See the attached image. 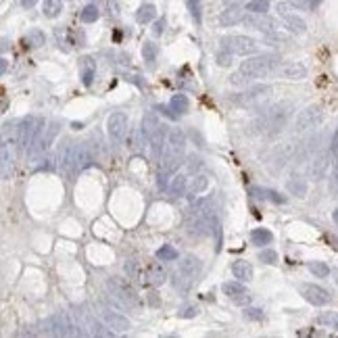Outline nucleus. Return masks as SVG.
Instances as JSON below:
<instances>
[{"label":"nucleus","instance_id":"10","mask_svg":"<svg viewBox=\"0 0 338 338\" xmlns=\"http://www.w3.org/2000/svg\"><path fill=\"white\" fill-rule=\"evenodd\" d=\"M301 294H303V299L309 301V303H311V305H315V307L328 305L330 299H332L326 288H321V286H318V284H301Z\"/></svg>","mask_w":338,"mask_h":338},{"label":"nucleus","instance_id":"43","mask_svg":"<svg viewBox=\"0 0 338 338\" xmlns=\"http://www.w3.org/2000/svg\"><path fill=\"white\" fill-rule=\"evenodd\" d=\"M232 54H234V52H232V51H228V48H220V52H217L215 54V61H217V65H220V67H230L232 65Z\"/></svg>","mask_w":338,"mask_h":338},{"label":"nucleus","instance_id":"18","mask_svg":"<svg viewBox=\"0 0 338 338\" xmlns=\"http://www.w3.org/2000/svg\"><path fill=\"white\" fill-rule=\"evenodd\" d=\"M242 9L240 6H234L232 4L230 9H225L221 15H220V25L221 27H232V25H236V23H240L242 21Z\"/></svg>","mask_w":338,"mask_h":338},{"label":"nucleus","instance_id":"61","mask_svg":"<svg viewBox=\"0 0 338 338\" xmlns=\"http://www.w3.org/2000/svg\"><path fill=\"white\" fill-rule=\"evenodd\" d=\"M332 220H334V223L338 225V209H336V211H334V213H332Z\"/></svg>","mask_w":338,"mask_h":338},{"label":"nucleus","instance_id":"24","mask_svg":"<svg viewBox=\"0 0 338 338\" xmlns=\"http://www.w3.org/2000/svg\"><path fill=\"white\" fill-rule=\"evenodd\" d=\"M286 190L297 196V199H305L307 196V182L303 180L301 175H292V178L286 182Z\"/></svg>","mask_w":338,"mask_h":338},{"label":"nucleus","instance_id":"14","mask_svg":"<svg viewBox=\"0 0 338 338\" xmlns=\"http://www.w3.org/2000/svg\"><path fill=\"white\" fill-rule=\"evenodd\" d=\"M73 157H75V167L77 171L80 169H86L94 163V151L92 146L88 142H80V144H73Z\"/></svg>","mask_w":338,"mask_h":338},{"label":"nucleus","instance_id":"49","mask_svg":"<svg viewBox=\"0 0 338 338\" xmlns=\"http://www.w3.org/2000/svg\"><path fill=\"white\" fill-rule=\"evenodd\" d=\"M186 167H188V171L190 173H196L199 169L203 167V161H201V157H196V154H192V157H188V161H186Z\"/></svg>","mask_w":338,"mask_h":338},{"label":"nucleus","instance_id":"45","mask_svg":"<svg viewBox=\"0 0 338 338\" xmlns=\"http://www.w3.org/2000/svg\"><path fill=\"white\" fill-rule=\"evenodd\" d=\"M188 11L192 15L194 23H201L203 21V13H201V0H188Z\"/></svg>","mask_w":338,"mask_h":338},{"label":"nucleus","instance_id":"16","mask_svg":"<svg viewBox=\"0 0 338 338\" xmlns=\"http://www.w3.org/2000/svg\"><path fill=\"white\" fill-rule=\"evenodd\" d=\"M280 75L286 80H305L307 77V67L303 63H286L280 67Z\"/></svg>","mask_w":338,"mask_h":338},{"label":"nucleus","instance_id":"40","mask_svg":"<svg viewBox=\"0 0 338 338\" xmlns=\"http://www.w3.org/2000/svg\"><path fill=\"white\" fill-rule=\"evenodd\" d=\"M318 323H321V326H326V328H334V330H338V313H334V311H326V313H321L320 318H318Z\"/></svg>","mask_w":338,"mask_h":338},{"label":"nucleus","instance_id":"28","mask_svg":"<svg viewBox=\"0 0 338 338\" xmlns=\"http://www.w3.org/2000/svg\"><path fill=\"white\" fill-rule=\"evenodd\" d=\"M251 242L255 246H265V244H271L273 242V234L270 230L265 228H257L251 232Z\"/></svg>","mask_w":338,"mask_h":338},{"label":"nucleus","instance_id":"32","mask_svg":"<svg viewBox=\"0 0 338 338\" xmlns=\"http://www.w3.org/2000/svg\"><path fill=\"white\" fill-rule=\"evenodd\" d=\"M221 290H223L225 297H230V299H234V297H238V294L246 292L240 280H236V282H223V284H221Z\"/></svg>","mask_w":338,"mask_h":338},{"label":"nucleus","instance_id":"6","mask_svg":"<svg viewBox=\"0 0 338 338\" xmlns=\"http://www.w3.org/2000/svg\"><path fill=\"white\" fill-rule=\"evenodd\" d=\"M56 165L61 167V171L65 173V178L73 180L75 178V157H73V142H69V140H63L59 151H56Z\"/></svg>","mask_w":338,"mask_h":338},{"label":"nucleus","instance_id":"39","mask_svg":"<svg viewBox=\"0 0 338 338\" xmlns=\"http://www.w3.org/2000/svg\"><path fill=\"white\" fill-rule=\"evenodd\" d=\"M309 271H311L315 278H328L330 276V267L323 261H311L309 263Z\"/></svg>","mask_w":338,"mask_h":338},{"label":"nucleus","instance_id":"53","mask_svg":"<svg viewBox=\"0 0 338 338\" xmlns=\"http://www.w3.org/2000/svg\"><path fill=\"white\" fill-rule=\"evenodd\" d=\"M165 32V21L161 19V21H154V25H152V34L154 36H161V34Z\"/></svg>","mask_w":338,"mask_h":338},{"label":"nucleus","instance_id":"15","mask_svg":"<svg viewBox=\"0 0 338 338\" xmlns=\"http://www.w3.org/2000/svg\"><path fill=\"white\" fill-rule=\"evenodd\" d=\"M167 149L169 152H178L182 154L186 149V134L182 132L180 128H171L167 134Z\"/></svg>","mask_w":338,"mask_h":338},{"label":"nucleus","instance_id":"23","mask_svg":"<svg viewBox=\"0 0 338 338\" xmlns=\"http://www.w3.org/2000/svg\"><path fill=\"white\" fill-rule=\"evenodd\" d=\"M207 188H209V178H207L205 173H199V175H196V178L192 180V184H190V188H188V199L194 203L196 196L203 194Z\"/></svg>","mask_w":338,"mask_h":338},{"label":"nucleus","instance_id":"57","mask_svg":"<svg viewBox=\"0 0 338 338\" xmlns=\"http://www.w3.org/2000/svg\"><path fill=\"white\" fill-rule=\"evenodd\" d=\"M21 4H23L25 9H32V6L38 4V0H21Z\"/></svg>","mask_w":338,"mask_h":338},{"label":"nucleus","instance_id":"47","mask_svg":"<svg viewBox=\"0 0 338 338\" xmlns=\"http://www.w3.org/2000/svg\"><path fill=\"white\" fill-rule=\"evenodd\" d=\"M242 313H244V318L249 321H261L263 320V311L259 307H246Z\"/></svg>","mask_w":338,"mask_h":338},{"label":"nucleus","instance_id":"26","mask_svg":"<svg viewBox=\"0 0 338 338\" xmlns=\"http://www.w3.org/2000/svg\"><path fill=\"white\" fill-rule=\"evenodd\" d=\"M169 107H171V111L175 113V115H186L188 109H190V101L186 94H173L171 101H169Z\"/></svg>","mask_w":338,"mask_h":338},{"label":"nucleus","instance_id":"20","mask_svg":"<svg viewBox=\"0 0 338 338\" xmlns=\"http://www.w3.org/2000/svg\"><path fill=\"white\" fill-rule=\"evenodd\" d=\"M146 276H149L151 286H161V284H165V280H167V271L163 270V265L161 263L152 261L149 267H146Z\"/></svg>","mask_w":338,"mask_h":338},{"label":"nucleus","instance_id":"51","mask_svg":"<svg viewBox=\"0 0 338 338\" xmlns=\"http://www.w3.org/2000/svg\"><path fill=\"white\" fill-rule=\"evenodd\" d=\"M169 171H165V169H161L159 171V175H157V186H159V190H167L169 188Z\"/></svg>","mask_w":338,"mask_h":338},{"label":"nucleus","instance_id":"50","mask_svg":"<svg viewBox=\"0 0 338 338\" xmlns=\"http://www.w3.org/2000/svg\"><path fill=\"white\" fill-rule=\"evenodd\" d=\"M199 311H201V309L196 307V305H188V307H184V309H182V311L178 313V318H182V320L196 318V315H199Z\"/></svg>","mask_w":338,"mask_h":338},{"label":"nucleus","instance_id":"7","mask_svg":"<svg viewBox=\"0 0 338 338\" xmlns=\"http://www.w3.org/2000/svg\"><path fill=\"white\" fill-rule=\"evenodd\" d=\"M221 46L228 48V51H232L234 54H240V56L255 54L259 51L257 40H253L249 36H230V38H223L221 40Z\"/></svg>","mask_w":338,"mask_h":338},{"label":"nucleus","instance_id":"31","mask_svg":"<svg viewBox=\"0 0 338 338\" xmlns=\"http://www.w3.org/2000/svg\"><path fill=\"white\" fill-rule=\"evenodd\" d=\"M88 328H90V334H94V336H113L115 334V330H111L107 323H101V321H96V320H88Z\"/></svg>","mask_w":338,"mask_h":338},{"label":"nucleus","instance_id":"37","mask_svg":"<svg viewBox=\"0 0 338 338\" xmlns=\"http://www.w3.org/2000/svg\"><path fill=\"white\" fill-rule=\"evenodd\" d=\"M98 6L96 4H86L84 6V11H82V15H80V19L84 21V23H94V21L98 19Z\"/></svg>","mask_w":338,"mask_h":338},{"label":"nucleus","instance_id":"33","mask_svg":"<svg viewBox=\"0 0 338 338\" xmlns=\"http://www.w3.org/2000/svg\"><path fill=\"white\" fill-rule=\"evenodd\" d=\"M244 11L257 13V15H265V13L270 11V2H267V0H249V2L244 4Z\"/></svg>","mask_w":338,"mask_h":338},{"label":"nucleus","instance_id":"4","mask_svg":"<svg viewBox=\"0 0 338 338\" xmlns=\"http://www.w3.org/2000/svg\"><path fill=\"white\" fill-rule=\"evenodd\" d=\"M280 59L273 54H259V56H251L240 63V71L249 77V80H259L267 73H271L273 69H278Z\"/></svg>","mask_w":338,"mask_h":338},{"label":"nucleus","instance_id":"30","mask_svg":"<svg viewBox=\"0 0 338 338\" xmlns=\"http://www.w3.org/2000/svg\"><path fill=\"white\" fill-rule=\"evenodd\" d=\"M42 13H44V17H48V19H56L63 13V0H44Z\"/></svg>","mask_w":338,"mask_h":338},{"label":"nucleus","instance_id":"13","mask_svg":"<svg viewBox=\"0 0 338 338\" xmlns=\"http://www.w3.org/2000/svg\"><path fill=\"white\" fill-rule=\"evenodd\" d=\"M101 318L111 330H115V332H128V330L132 328V323L125 315L117 313V311H111V309H107V307L101 311Z\"/></svg>","mask_w":338,"mask_h":338},{"label":"nucleus","instance_id":"38","mask_svg":"<svg viewBox=\"0 0 338 338\" xmlns=\"http://www.w3.org/2000/svg\"><path fill=\"white\" fill-rule=\"evenodd\" d=\"M157 259H161V261H175V259H178V251H175L171 244H163L157 251Z\"/></svg>","mask_w":338,"mask_h":338},{"label":"nucleus","instance_id":"17","mask_svg":"<svg viewBox=\"0 0 338 338\" xmlns=\"http://www.w3.org/2000/svg\"><path fill=\"white\" fill-rule=\"evenodd\" d=\"M288 117H290V111H288V104H284V107H282V104H280V107H276V111H273L271 113V121H270V134H271V136H273V134H276V132H280L282 128H284V125H286V119Z\"/></svg>","mask_w":338,"mask_h":338},{"label":"nucleus","instance_id":"58","mask_svg":"<svg viewBox=\"0 0 338 338\" xmlns=\"http://www.w3.org/2000/svg\"><path fill=\"white\" fill-rule=\"evenodd\" d=\"M336 149H338V132H336V136L332 140V151H336Z\"/></svg>","mask_w":338,"mask_h":338},{"label":"nucleus","instance_id":"27","mask_svg":"<svg viewBox=\"0 0 338 338\" xmlns=\"http://www.w3.org/2000/svg\"><path fill=\"white\" fill-rule=\"evenodd\" d=\"M180 165H182V154H178V152H167L161 159V169H165L169 173H178Z\"/></svg>","mask_w":338,"mask_h":338},{"label":"nucleus","instance_id":"3","mask_svg":"<svg viewBox=\"0 0 338 338\" xmlns=\"http://www.w3.org/2000/svg\"><path fill=\"white\" fill-rule=\"evenodd\" d=\"M44 117H38V115H27L23 117L21 121L17 123V146L21 152H27V149L34 144V140H36L40 134H44Z\"/></svg>","mask_w":338,"mask_h":338},{"label":"nucleus","instance_id":"11","mask_svg":"<svg viewBox=\"0 0 338 338\" xmlns=\"http://www.w3.org/2000/svg\"><path fill=\"white\" fill-rule=\"evenodd\" d=\"M167 134H169V130H167V125H163L161 123V128L157 130L151 136V157L154 159V161H159L161 163V159L165 157V149H167Z\"/></svg>","mask_w":338,"mask_h":338},{"label":"nucleus","instance_id":"41","mask_svg":"<svg viewBox=\"0 0 338 338\" xmlns=\"http://www.w3.org/2000/svg\"><path fill=\"white\" fill-rule=\"evenodd\" d=\"M125 273H128V278L132 280H138L140 282V276H142V267H140L138 261H134V259H130V261H125Z\"/></svg>","mask_w":338,"mask_h":338},{"label":"nucleus","instance_id":"8","mask_svg":"<svg viewBox=\"0 0 338 338\" xmlns=\"http://www.w3.org/2000/svg\"><path fill=\"white\" fill-rule=\"evenodd\" d=\"M51 332L54 336H82L84 332L82 330H77V326L71 321L67 311H61V313H54L51 320Z\"/></svg>","mask_w":338,"mask_h":338},{"label":"nucleus","instance_id":"42","mask_svg":"<svg viewBox=\"0 0 338 338\" xmlns=\"http://www.w3.org/2000/svg\"><path fill=\"white\" fill-rule=\"evenodd\" d=\"M259 261L265 263V265H276L280 261V257L273 249H263L261 253H259Z\"/></svg>","mask_w":338,"mask_h":338},{"label":"nucleus","instance_id":"54","mask_svg":"<svg viewBox=\"0 0 338 338\" xmlns=\"http://www.w3.org/2000/svg\"><path fill=\"white\" fill-rule=\"evenodd\" d=\"M232 301H234L236 305H246V303L251 301V294L249 292H242V294H238V297H234Z\"/></svg>","mask_w":338,"mask_h":338},{"label":"nucleus","instance_id":"60","mask_svg":"<svg viewBox=\"0 0 338 338\" xmlns=\"http://www.w3.org/2000/svg\"><path fill=\"white\" fill-rule=\"evenodd\" d=\"M71 128H73V130H82L84 123H71Z\"/></svg>","mask_w":338,"mask_h":338},{"label":"nucleus","instance_id":"36","mask_svg":"<svg viewBox=\"0 0 338 338\" xmlns=\"http://www.w3.org/2000/svg\"><path fill=\"white\" fill-rule=\"evenodd\" d=\"M286 25H288V30L294 32V34H305V30H307L305 21L301 17H294V15H286Z\"/></svg>","mask_w":338,"mask_h":338},{"label":"nucleus","instance_id":"55","mask_svg":"<svg viewBox=\"0 0 338 338\" xmlns=\"http://www.w3.org/2000/svg\"><path fill=\"white\" fill-rule=\"evenodd\" d=\"M42 161H44V163H42L38 169H46V171H51V169L56 165V161H54L52 157H46V159H42Z\"/></svg>","mask_w":338,"mask_h":338},{"label":"nucleus","instance_id":"19","mask_svg":"<svg viewBox=\"0 0 338 338\" xmlns=\"http://www.w3.org/2000/svg\"><path fill=\"white\" fill-rule=\"evenodd\" d=\"M232 273H234L236 280L240 282H251L253 280V265L244 259H238V261L232 263Z\"/></svg>","mask_w":338,"mask_h":338},{"label":"nucleus","instance_id":"46","mask_svg":"<svg viewBox=\"0 0 338 338\" xmlns=\"http://www.w3.org/2000/svg\"><path fill=\"white\" fill-rule=\"evenodd\" d=\"M249 82H251V80L240 71V69H238L236 73H232V75H230V84H232V86H236V88H244Z\"/></svg>","mask_w":338,"mask_h":338},{"label":"nucleus","instance_id":"29","mask_svg":"<svg viewBox=\"0 0 338 338\" xmlns=\"http://www.w3.org/2000/svg\"><path fill=\"white\" fill-rule=\"evenodd\" d=\"M154 17H157V9H154V4H151V2L142 4L136 11V21H138V23H151V21H154Z\"/></svg>","mask_w":338,"mask_h":338},{"label":"nucleus","instance_id":"56","mask_svg":"<svg viewBox=\"0 0 338 338\" xmlns=\"http://www.w3.org/2000/svg\"><path fill=\"white\" fill-rule=\"evenodd\" d=\"M6 69H9V61H6L4 56H2V59H0V73L4 75V73H6Z\"/></svg>","mask_w":338,"mask_h":338},{"label":"nucleus","instance_id":"21","mask_svg":"<svg viewBox=\"0 0 338 338\" xmlns=\"http://www.w3.org/2000/svg\"><path fill=\"white\" fill-rule=\"evenodd\" d=\"M186 190H188V178H186L184 173H178L171 182H169L167 192L171 194L173 199H180V196H184V194H186Z\"/></svg>","mask_w":338,"mask_h":338},{"label":"nucleus","instance_id":"9","mask_svg":"<svg viewBox=\"0 0 338 338\" xmlns=\"http://www.w3.org/2000/svg\"><path fill=\"white\" fill-rule=\"evenodd\" d=\"M107 134H109L111 140H115V142L123 140L125 134H128V115H125V113H113V115H109Z\"/></svg>","mask_w":338,"mask_h":338},{"label":"nucleus","instance_id":"44","mask_svg":"<svg viewBox=\"0 0 338 338\" xmlns=\"http://www.w3.org/2000/svg\"><path fill=\"white\" fill-rule=\"evenodd\" d=\"M261 194H257V196H263V199L267 201H271V203H278V205H284L286 203V196H282L280 192H276V190H259Z\"/></svg>","mask_w":338,"mask_h":338},{"label":"nucleus","instance_id":"35","mask_svg":"<svg viewBox=\"0 0 338 338\" xmlns=\"http://www.w3.org/2000/svg\"><path fill=\"white\" fill-rule=\"evenodd\" d=\"M2 178L6 180L11 175V169H13V154L9 152V144L2 142Z\"/></svg>","mask_w":338,"mask_h":338},{"label":"nucleus","instance_id":"34","mask_svg":"<svg viewBox=\"0 0 338 338\" xmlns=\"http://www.w3.org/2000/svg\"><path fill=\"white\" fill-rule=\"evenodd\" d=\"M157 56H159V48L154 42H144L142 44V59L149 63V65H152L154 61H157Z\"/></svg>","mask_w":338,"mask_h":338},{"label":"nucleus","instance_id":"25","mask_svg":"<svg viewBox=\"0 0 338 338\" xmlns=\"http://www.w3.org/2000/svg\"><path fill=\"white\" fill-rule=\"evenodd\" d=\"M94 73H96V63L92 59H82V84L84 86H92L94 82Z\"/></svg>","mask_w":338,"mask_h":338},{"label":"nucleus","instance_id":"1","mask_svg":"<svg viewBox=\"0 0 338 338\" xmlns=\"http://www.w3.org/2000/svg\"><path fill=\"white\" fill-rule=\"evenodd\" d=\"M201 271H203L201 259L194 257V255H186L173 273V286L178 288L180 292H188L190 288L194 286V282L199 280Z\"/></svg>","mask_w":338,"mask_h":338},{"label":"nucleus","instance_id":"48","mask_svg":"<svg viewBox=\"0 0 338 338\" xmlns=\"http://www.w3.org/2000/svg\"><path fill=\"white\" fill-rule=\"evenodd\" d=\"M27 42H30L32 46H42L44 44V34H42L40 30H32L30 34H27Z\"/></svg>","mask_w":338,"mask_h":338},{"label":"nucleus","instance_id":"12","mask_svg":"<svg viewBox=\"0 0 338 338\" xmlns=\"http://www.w3.org/2000/svg\"><path fill=\"white\" fill-rule=\"evenodd\" d=\"M330 161H332V152H330V151H321V152L315 154L313 161H311V165H309V175H311V180L326 178Z\"/></svg>","mask_w":338,"mask_h":338},{"label":"nucleus","instance_id":"5","mask_svg":"<svg viewBox=\"0 0 338 338\" xmlns=\"http://www.w3.org/2000/svg\"><path fill=\"white\" fill-rule=\"evenodd\" d=\"M321 119H323L321 107H318V104H311V107L303 109L299 115H297V119H294V132L303 134V132H307V130H311V128H318V125L321 123Z\"/></svg>","mask_w":338,"mask_h":338},{"label":"nucleus","instance_id":"59","mask_svg":"<svg viewBox=\"0 0 338 338\" xmlns=\"http://www.w3.org/2000/svg\"><path fill=\"white\" fill-rule=\"evenodd\" d=\"M236 2H240V0H223L225 6H232V4H236Z\"/></svg>","mask_w":338,"mask_h":338},{"label":"nucleus","instance_id":"22","mask_svg":"<svg viewBox=\"0 0 338 338\" xmlns=\"http://www.w3.org/2000/svg\"><path fill=\"white\" fill-rule=\"evenodd\" d=\"M159 128H161V121L157 119V115H154L152 111L146 113V115L142 117V121H140V130H142V134H144V136L149 138V140H151V136H152V134L157 132Z\"/></svg>","mask_w":338,"mask_h":338},{"label":"nucleus","instance_id":"52","mask_svg":"<svg viewBox=\"0 0 338 338\" xmlns=\"http://www.w3.org/2000/svg\"><path fill=\"white\" fill-rule=\"evenodd\" d=\"M146 301H149L151 307H161V299L157 297V292H149L146 294Z\"/></svg>","mask_w":338,"mask_h":338},{"label":"nucleus","instance_id":"2","mask_svg":"<svg viewBox=\"0 0 338 338\" xmlns=\"http://www.w3.org/2000/svg\"><path fill=\"white\" fill-rule=\"evenodd\" d=\"M107 288L111 290L109 297H111V303L115 307L123 309V307H136V305H140V297H138V292L134 290V286L130 284V280L113 276L111 280H107Z\"/></svg>","mask_w":338,"mask_h":338}]
</instances>
